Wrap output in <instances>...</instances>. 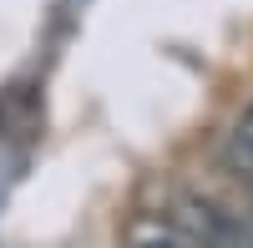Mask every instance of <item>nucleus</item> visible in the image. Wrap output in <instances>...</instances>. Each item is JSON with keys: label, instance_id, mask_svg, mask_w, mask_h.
I'll list each match as a JSON object with an SVG mask.
<instances>
[{"label": "nucleus", "instance_id": "1", "mask_svg": "<svg viewBox=\"0 0 253 248\" xmlns=\"http://www.w3.org/2000/svg\"><path fill=\"white\" fill-rule=\"evenodd\" d=\"M223 167L233 172L238 182L253 188V101L238 112V122H233L228 137H223Z\"/></svg>", "mask_w": 253, "mask_h": 248}, {"label": "nucleus", "instance_id": "2", "mask_svg": "<svg viewBox=\"0 0 253 248\" xmlns=\"http://www.w3.org/2000/svg\"><path fill=\"white\" fill-rule=\"evenodd\" d=\"M162 248H198V243H162Z\"/></svg>", "mask_w": 253, "mask_h": 248}]
</instances>
